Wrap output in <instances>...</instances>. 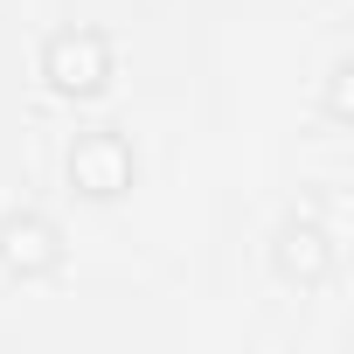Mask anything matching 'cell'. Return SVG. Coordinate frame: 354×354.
Returning <instances> with one entry per match:
<instances>
[{
  "instance_id": "5",
  "label": "cell",
  "mask_w": 354,
  "mask_h": 354,
  "mask_svg": "<svg viewBox=\"0 0 354 354\" xmlns=\"http://www.w3.org/2000/svg\"><path fill=\"white\" fill-rule=\"evenodd\" d=\"M347 111H354V63H333L326 70V118L340 125Z\"/></svg>"
},
{
  "instance_id": "1",
  "label": "cell",
  "mask_w": 354,
  "mask_h": 354,
  "mask_svg": "<svg viewBox=\"0 0 354 354\" xmlns=\"http://www.w3.org/2000/svg\"><path fill=\"white\" fill-rule=\"evenodd\" d=\"M42 77L63 91V97H97L111 84V49L97 28H56L49 49H42Z\"/></svg>"
},
{
  "instance_id": "4",
  "label": "cell",
  "mask_w": 354,
  "mask_h": 354,
  "mask_svg": "<svg viewBox=\"0 0 354 354\" xmlns=\"http://www.w3.org/2000/svg\"><path fill=\"white\" fill-rule=\"evenodd\" d=\"M278 271H285L292 285H319V278L333 271V236H326L319 223H292V230L278 236Z\"/></svg>"
},
{
  "instance_id": "2",
  "label": "cell",
  "mask_w": 354,
  "mask_h": 354,
  "mask_svg": "<svg viewBox=\"0 0 354 354\" xmlns=\"http://www.w3.org/2000/svg\"><path fill=\"white\" fill-rule=\"evenodd\" d=\"M70 188L91 195V202H111L132 188V146L118 132H84L70 146Z\"/></svg>"
},
{
  "instance_id": "3",
  "label": "cell",
  "mask_w": 354,
  "mask_h": 354,
  "mask_svg": "<svg viewBox=\"0 0 354 354\" xmlns=\"http://www.w3.org/2000/svg\"><path fill=\"white\" fill-rule=\"evenodd\" d=\"M0 264H8L15 278H49V271L63 264V236H56V223L35 216V209L8 216V223H0Z\"/></svg>"
}]
</instances>
